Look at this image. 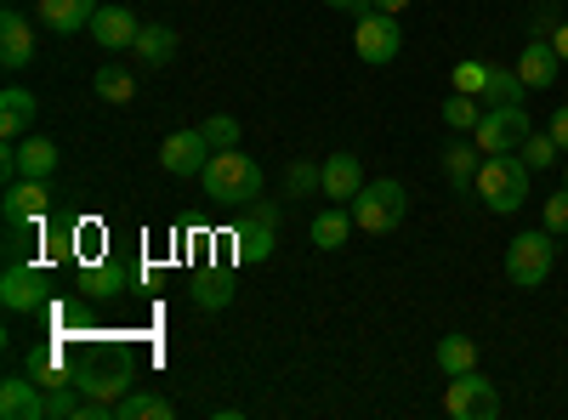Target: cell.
<instances>
[{"label": "cell", "mask_w": 568, "mask_h": 420, "mask_svg": "<svg viewBox=\"0 0 568 420\" xmlns=\"http://www.w3.org/2000/svg\"><path fill=\"white\" fill-rule=\"evenodd\" d=\"M471 188H478V199L495 216L524 211L529 205V165H524V154H484L478 176H471Z\"/></svg>", "instance_id": "obj_1"}, {"label": "cell", "mask_w": 568, "mask_h": 420, "mask_svg": "<svg viewBox=\"0 0 568 420\" xmlns=\"http://www.w3.org/2000/svg\"><path fill=\"white\" fill-rule=\"evenodd\" d=\"M200 182H205V194L216 205H256L262 199V165L251 154H240V148L211 154V165L200 171Z\"/></svg>", "instance_id": "obj_2"}, {"label": "cell", "mask_w": 568, "mask_h": 420, "mask_svg": "<svg viewBox=\"0 0 568 420\" xmlns=\"http://www.w3.org/2000/svg\"><path fill=\"white\" fill-rule=\"evenodd\" d=\"M557 267V233H517V239L506 245V278L517 290H540L546 278Z\"/></svg>", "instance_id": "obj_3"}, {"label": "cell", "mask_w": 568, "mask_h": 420, "mask_svg": "<svg viewBox=\"0 0 568 420\" xmlns=\"http://www.w3.org/2000/svg\"><path fill=\"white\" fill-rule=\"evenodd\" d=\"M353 211V222H358V233H393L404 216H409V194L398 188V182H364L358 188V199L347 205Z\"/></svg>", "instance_id": "obj_4"}, {"label": "cell", "mask_w": 568, "mask_h": 420, "mask_svg": "<svg viewBox=\"0 0 568 420\" xmlns=\"http://www.w3.org/2000/svg\"><path fill=\"white\" fill-rule=\"evenodd\" d=\"M529 131H535V120H529L524 103H511V109H484V120L471 125V143H478L484 154H517V148L529 143Z\"/></svg>", "instance_id": "obj_5"}, {"label": "cell", "mask_w": 568, "mask_h": 420, "mask_svg": "<svg viewBox=\"0 0 568 420\" xmlns=\"http://www.w3.org/2000/svg\"><path fill=\"white\" fill-rule=\"evenodd\" d=\"M251 216L233 227V256L240 262H251V267H262L267 256H273V245H278V205L273 199H256V205H245Z\"/></svg>", "instance_id": "obj_6"}, {"label": "cell", "mask_w": 568, "mask_h": 420, "mask_svg": "<svg viewBox=\"0 0 568 420\" xmlns=\"http://www.w3.org/2000/svg\"><path fill=\"white\" fill-rule=\"evenodd\" d=\"M444 414H455V420H495V414H500L495 381H484L478 369L449 376V387H444Z\"/></svg>", "instance_id": "obj_7"}, {"label": "cell", "mask_w": 568, "mask_h": 420, "mask_svg": "<svg viewBox=\"0 0 568 420\" xmlns=\"http://www.w3.org/2000/svg\"><path fill=\"white\" fill-rule=\"evenodd\" d=\"M353 52H358L364 63H398V52H404V29H398V18H393V12H369V18H358V23H353Z\"/></svg>", "instance_id": "obj_8"}, {"label": "cell", "mask_w": 568, "mask_h": 420, "mask_svg": "<svg viewBox=\"0 0 568 420\" xmlns=\"http://www.w3.org/2000/svg\"><path fill=\"white\" fill-rule=\"evenodd\" d=\"M211 143H205V131L200 125H187V131H171L165 136V148H160V165L171 171V176H200L205 165H211Z\"/></svg>", "instance_id": "obj_9"}, {"label": "cell", "mask_w": 568, "mask_h": 420, "mask_svg": "<svg viewBox=\"0 0 568 420\" xmlns=\"http://www.w3.org/2000/svg\"><path fill=\"white\" fill-rule=\"evenodd\" d=\"M85 34L98 40L103 52H131L136 34H142V18H136L131 7H98V18H91V29H85Z\"/></svg>", "instance_id": "obj_10"}, {"label": "cell", "mask_w": 568, "mask_h": 420, "mask_svg": "<svg viewBox=\"0 0 568 420\" xmlns=\"http://www.w3.org/2000/svg\"><path fill=\"white\" fill-rule=\"evenodd\" d=\"M0 301H7V313H34L45 301V273L34 262H12L0 278Z\"/></svg>", "instance_id": "obj_11"}, {"label": "cell", "mask_w": 568, "mask_h": 420, "mask_svg": "<svg viewBox=\"0 0 568 420\" xmlns=\"http://www.w3.org/2000/svg\"><path fill=\"white\" fill-rule=\"evenodd\" d=\"M562 69H568V63L557 58L551 34H529L524 58H517V74H524V85H529V91H546V85H557V74H562Z\"/></svg>", "instance_id": "obj_12"}, {"label": "cell", "mask_w": 568, "mask_h": 420, "mask_svg": "<svg viewBox=\"0 0 568 420\" xmlns=\"http://www.w3.org/2000/svg\"><path fill=\"white\" fill-rule=\"evenodd\" d=\"M0 420H45V387L34 376L0 381Z\"/></svg>", "instance_id": "obj_13"}, {"label": "cell", "mask_w": 568, "mask_h": 420, "mask_svg": "<svg viewBox=\"0 0 568 420\" xmlns=\"http://www.w3.org/2000/svg\"><path fill=\"white\" fill-rule=\"evenodd\" d=\"M45 211H52V188H45L40 176L12 182L7 199H0V216H7V222H45Z\"/></svg>", "instance_id": "obj_14"}, {"label": "cell", "mask_w": 568, "mask_h": 420, "mask_svg": "<svg viewBox=\"0 0 568 420\" xmlns=\"http://www.w3.org/2000/svg\"><path fill=\"white\" fill-rule=\"evenodd\" d=\"M34 63V29L18 7L0 12V69H29Z\"/></svg>", "instance_id": "obj_15"}, {"label": "cell", "mask_w": 568, "mask_h": 420, "mask_svg": "<svg viewBox=\"0 0 568 420\" xmlns=\"http://www.w3.org/2000/svg\"><path fill=\"white\" fill-rule=\"evenodd\" d=\"M98 7H103V0H34L40 23L52 29V34H80V29H91Z\"/></svg>", "instance_id": "obj_16"}, {"label": "cell", "mask_w": 568, "mask_h": 420, "mask_svg": "<svg viewBox=\"0 0 568 420\" xmlns=\"http://www.w3.org/2000/svg\"><path fill=\"white\" fill-rule=\"evenodd\" d=\"M34 114H40L34 91H23V85L0 91V136H7V143H23V136L34 131Z\"/></svg>", "instance_id": "obj_17"}, {"label": "cell", "mask_w": 568, "mask_h": 420, "mask_svg": "<svg viewBox=\"0 0 568 420\" xmlns=\"http://www.w3.org/2000/svg\"><path fill=\"white\" fill-rule=\"evenodd\" d=\"M358 188H364V165H358V154H329V160H324V199L353 205Z\"/></svg>", "instance_id": "obj_18"}, {"label": "cell", "mask_w": 568, "mask_h": 420, "mask_svg": "<svg viewBox=\"0 0 568 420\" xmlns=\"http://www.w3.org/2000/svg\"><path fill=\"white\" fill-rule=\"evenodd\" d=\"M131 58H136L142 69H165V63L176 58V29H171V23H142Z\"/></svg>", "instance_id": "obj_19"}, {"label": "cell", "mask_w": 568, "mask_h": 420, "mask_svg": "<svg viewBox=\"0 0 568 420\" xmlns=\"http://www.w3.org/2000/svg\"><path fill=\"white\" fill-rule=\"evenodd\" d=\"M353 227H358V222H353V211H347V205H329V211H318V216H313L307 239H313L318 250H342V245L353 239Z\"/></svg>", "instance_id": "obj_20"}, {"label": "cell", "mask_w": 568, "mask_h": 420, "mask_svg": "<svg viewBox=\"0 0 568 420\" xmlns=\"http://www.w3.org/2000/svg\"><path fill=\"white\" fill-rule=\"evenodd\" d=\"M58 143H52V136H23V143H18V171L23 176H40V182H52V171H58Z\"/></svg>", "instance_id": "obj_21"}, {"label": "cell", "mask_w": 568, "mask_h": 420, "mask_svg": "<svg viewBox=\"0 0 568 420\" xmlns=\"http://www.w3.org/2000/svg\"><path fill=\"white\" fill-rule=\"evenodd\" d=\"M227 301H233V273H227V267H205V273H194V307L222 313Z\"/></svg>", "instance_id": "obj_22"}, {"label": "cell", "mask_w": 568, "mask_h": 420, "mask_svg": "<svg viewBox=\"0 0 568 420\" xmlns=\"http://www.w3.org/2000/svg\"><path fill=\"white\" fill-rule=\"evenodd\" d=\"M74 387L85 392V403H120L131 392V376L125 369H98V376H74Z\"/></svg>", "instance_id": "obj_23"}, {"label": "cell", "mask_w": 568, "mask_h": 420, "mask_svg": "<svg viewBox=\"0 0 568 420\" xmlns=\"http://www.w3.org/2000/svg\"><path fill=\"white\" fill-rule=\"evenodd\" d=\"M529 98V85L517 69H495L489 63V85H484V109H511V103H524Z\"/></svg>", "instance_id": "obj_24"}, {"label": "cell", "mask_w": 568, "mask_h": 420, "mask_svg": "<svg viewBox=\"0 0 568 420\" xmlns=\"http://www.w3.org/2000/svg\"><path fill=\"white\" fill-rule=\"evenodd\" d=\"M91 85H98V98L114 103V109H131V98H136V74H131L125 63H103Z\"/></svg>", "instance_id": "obj_25"}, {"label": "cell", "mask_w": 568, "mask_h": 420, "mask_svg": "<svg viewBox=\"0 0 568 420\" xmlns=\"http://www.w3.org/2000/svg\"><path fill=\"white\" fill-rule=\"evenodd\" d=\"M114 420H171V398H160V392H125L114 403Z\"/></svg>", "instance_id": "obj_26"}, {"label": "cell", "mask_w": 568, "mask_h": 420, "mask_svg": "<svg viewBox=\"0 0 568 420\" xmlns=\"http://www.w3.org/2000/svg\"><path fill=\"white\" fill-rule=\"evenodd\" d=\"M478 165H484V148H478V143H449V148H444V171H449L455 188H471Z\"/></svg>", "instance_id": "obj_27"}, {"label": "cell", "mask_w": 568, "mask_h": 420, "mask_svg": "<svg viewBox=\"0 0 568 420\" xmlns=\"http://www.w3.org/2000/svg\"><path fill=\"white\" fill-rule=\"evenodd\" d=\"M438 369H444V376H466V369H478V341H471V336H444L438 341Z\"/></svg>", "instance_id": "obj_28"}, {"label": "cell", "mask_w": 568, "mask_h": 420, "mask_svg": "<svg viewBox=\"0 0 568 420\" xmlns=\"http://www.w3.org/2000/svg\"><path fill=\"white\" fill-rule=\"evenodd\" d=\"M80 285H85L91 296H103V301H109V296H120V290H131V273H125L120 262H98V267H91V273L80 278Z\"/></svg>", "instance_id": "obj_29"}, {"label": "cell", "mask_w": 568, "mask_h": 420, "mask_svg": "<svg viewBox=\"0 0 568 420\" xmlns=\"http://www.w3.org/2000/svg\"><path fill=\"white\" fill-rule=\"evenodd\" d=\"M284 194H291V199L324 194V165H307V160H296L291 171H284Z\"/></svg>", "instance_id": "obj_30"}, {"label": "cell", "mask_w": 568, "mask_h": 420, "mask_svg": "<svg viewBox=\"0 0 568 420\" xmlns=\"http://www.w3.org/2000/svg\"><path fill=\"white\" fill-rule=\"evenodd\" d=\"M517 154H524V165H529V171H551L562 148H557V136H551V131H529V143L517 148Z\"/></svg>", "instance_id": "obj_31"}, {"label": "cell", "mask_w": 568, "mask_h": 420, "mask_svg": "<svg viewBox=\"0 0 568 420\" xmlns=\"http://www.w3.org/2000/svg\"><path fill=\"white\" fill-rule=\"evenodd\" d=\"M444 120L455 125V131H471L484 120V98H471V91H455V98L444 103Z\"/></svg>", "instance_id": "obj_32"}, {"label": "cell", "mask_w": 568, "mask_h": 420, "mask_svg": "<svg viewBox=\"0 0 568 420\" xmlns=\"http://www.w3.org/2000/svg\"><path fill=\"white\" fill-rule=\"evenodd\" d=\"M200 131H205V143H211L216 154H222V148H240V120H233V114H211Z\"/></svg>", "instance_id": "obj_33"}, {"label": "cell", "mask_w": 568, "mask_h": 420, "mask_svg": "<svg viewBox=\"0 0 568 420\" xmlns=\"http://www.w3.org/2000/svg\"><path fill=\"white\" fill-rule=\"evenodd\" d=\"M29 376L52 392V387H63V381H74V376H63V363H58V352H29Z\"/></svg>", "instance_id": "obj_34"}, {"label": "cell", "mask_w": 568, "mask_h": 420, "mask_svg": "<svg viewBox=\"0 0 568 420\" xmlns=\"http://www.w3.org/2000/svg\"><path fill=\"white\" fill-rule=\"evenodd\" d=\"M34 239H40V222H7V262H29Z\"/></svg>", "instance_id": "obj_35"}, {"label": "cell", "mask_w": 568, "mask_h": 420, "mask_svg": "<svg viewBox=\"0 0 568 420\" xmlns=\"http://www.w3.org/2000/svg\"><path fill=\"white\" fill-rule=\"evenodd\" d=\"M540 222H546V233H568V188H557L551 199H540Z\"/></svg>", "instance_id": "obj_36"}, {"label": "cell", "mask_w": 568, "mask_h": 420, "mask_svg": "<svg viewBox=\"0 0 568 420\" xmlns=\"http://www.w3.org/2000/svg\"><path fill=\"white\" fill-rule=\"evenodd\" d=\"M484 85H489V63H455V91L484 98Z\"/></svg>", "instance_id": "obj_37"}, {"label": "cell", "mask_w": 568, "mask_h": 420, "mask_svg": "<svg viewBox=\"0 0 568 420\" xmlns=\"http://www.w3.org/2000/svg\"><path fill=\"white\" fill-rule=\"evenodd\" d=\"M546 131L557 136V148L568 154V103H562V109H551V125H546Z\"/></svg>", "instance_id": "obj_38"}, {"label": "cell", "mask_w": 568, "mask_h": 420, "mask_svg": "<svg viewBox=\"0 0 568 420\" xmlns=\"http://www.w3.org/2000/svg\"><path fill=\"white\" fill-rule=\"evenodd\" d=\"M324 7H336V12H353V18H369V12H375V0H324Z\"/></svg>", "instance_id": "obj_39"}, {"label": "cell", "mask_w": 568, "mask_h": 420, "mask_svg": "<svg viewBox=\"0 0 568 420\" xmlns=\"http://www.w3.org/2000/svg\"><path fill=\"white\" fill-rule=\"evenodd\" d=\"M551 45H557V58H562V63H568V18H562V23H557V29H551Z\"/></svg>", "instance_id": "obj_40"}, {"label": "cell", "mask_w": 568, "mask_h": 420, "mask_svg": "<svg viewBox=\"0 0 568 420\" xmlns=\"http://www.w3.org/2000/svg\"><path fill=\"white\" fill-rule=\"evenodd\" d=\"M375 12H393V18H404V12H409V0H375Z\"/></svg>", "instance_id": "obj_41"}, {"label": "cell", "mask_w": 568, "mask_h": 420, "mask_svg": "<svg viewBox=\"0 0 568 420\" xmlns=\"http://www.w3.org/2000/svg\"><path fill=\"white\" fill-rule=\"evenodd\" d=\"M562 188H568V171H562Z\"/></svg>", "instance_id": "obj_42"}]
</instances>
